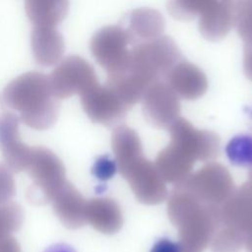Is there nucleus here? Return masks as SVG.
<instances>
[{
    "instance_id": "1",
    "label": "nucleus",
    "mask_w": 252,
    "mask_h": 252,
    "mask_svg": "<svg viewBox=\"0 0 252 252\" xmlns=\"http://www.w3.org/2000/svg\"><path fill=\"white\" fill-rule=\"evenodd\" d=\"M2 96L5 104L20 114V120L32 129L46 130L57 121L59 99L46 74L30 71L16 77L6 85Z\"/></svg>"
},
{
    "instance_id": "2",
    "label": "nucleus",
    "mask_w": 252,
    "mask_h": 252,
    "mask_svg": "<svg viewBox=\"0 0 252 252\" xmlns=\"http://www.w3.org/2000/svg\"><path fill=\"white\" fill-rule=\"evenodd\" d=\"M24 171L32 179L28 195L30 201L35 204L50 202L56 191L66 182L62 160L44 147H31Z\"/></svg>"
},
{
    "instance_id": "3",
    "label": "nucleus",
    "mask_w": 252,
    "mask_h": 252,
    "mask_svg": "<svg viewBox=\"0 0 252 252\" xmlns=\"http://www.w3.org/2000/svg\"><path fill=\"white\" fill-rule=\"evenodd\" d=\"M48 77L51 90L58 99L84 94L93 79L89 65L74 55L62 59Z\"/></svg>"
},
{
    "instance_id": "4",
    "label": "nucleus",
    "mask_w": 252,
    "mask_h": 252,
    "mask_svg": "<svg viewBox=\"0 0 252 252\" xmlns=\"http://www.w3.org/2000/svg\"><path fill=\"white\" fill-rule=\"evenodd\" d=\"M20 118L10 111L0 113V151L12 171H24L31 147L20 137Z\"/></svg>"
},
{
    "instance_id": "5",
    "label": "nucleus",
    "mask_w": 252,
    "mask_h": 252,
    "mask_svg": "<svg viewBox=\"0 0 252 252\" xmlns=\"http://www.w3.org/2000/svg\"><path fill=\"white\" fill-rule=\"evenodd\" d=\"M50 202L55 215L66 227L75 229L86 222L87 202L69 181L66 180L56 191Z\"/></svg>"
},
{
    "instance_id": "6",
    "label": "nucleus",
    "mask_w": 252,
    "mask_h": 252,
    "mask_svg": "<svg viewBox=\"0 0 252 252\" xmlns=\"http://www.w3.org/2000/svg\"><path fill=\"white\" fill-rule=\"evenodd\" d=\"M31 47L34 61L42 67L58 64L65 52L63 35L53 27H32Z\"/></svg>"
},
{
    "instance_id": "7",
    "label": "nucleus",
    "mask_w": 252,
    "mask_h": 252,
    "mask_svg": "<svg viewBox=\"0 0 252 252\" xmlns=\"http://www.w3.org/2000/svg\"><path fill=\"white\" fill-rule=\"evenodd\" d=\"M32 27L56 28L67 16L69 0H24Z\"/></svg>"
},
{
    "instance_id": "8",
    "label": "nucleus",
    "mask_w": 252,
    "mask_h": 252,
    "mask_svg": "<svg viewBox=\"0 0 252 252\" xmlns=\"http://www.w3.org/2000/svg\"><path fill=\"white\" fill-rule=\"evenodd\" d=\"M86 220L102 232H110L116 224V213L113 204L107 199H94L87 202Z\"/></svg>"
},
{
    "instance_id": "9",
    "label": "nucleus",
    "mask_w": 252,
    "mask_h": 252,
    "mask_svg": "<svg viewBox=\"0 0 252 252\" xmlns=\"http://www.w3.org/2000/svg\"><path fill=\"white\" fill-rule=\"evenodd\" d=\"M229 161L237 166H252V136L238 135L233 137L225 148Z\"/></svg>"
},
{
    "instance_id": "10",
    "label": "nucleus",
    "mask_w": 252,
    "mask_h": 252,
    "mask_svg": "<svg viewBox=\"0 0 252 252\" xmlns=\"http://www.w3.org/2000/svg\"><path fill=\"white\" fill-rule=\"evenodd\" d=\"M24 220L22 207L13 202L7 201L0 204V241L12 235L20 229Z\"/></svg>"
},
{
    "instance_id": "11",
    "label": "nucleus",
    "mask_w": 252,
    "mask_h": 252,
    "mask_svg": "<svg viewBox=\"0 0 252 252\" xmlns=\"http://www.w3.org/2000/svg\"><path fill=\"white\" fill-rule=\"evenodd\" d=\"M116 171L117 165L115 160L107 155L97 158L92 167L93 175L100 181H107L111 179L115 175Z\"/></svg>"
},
{
    "instance_id": "12",
    "label": "nucleus",
    "mask_w": 252,
    "mask_h": 252,
    "mask_svg": "<svg viewBox=\"0 0 252 252\" xmlns=\"http://www.w3.org/2000/svg\"><path fill=\"white\" fill-rule=\"evenodd\" d=\"M15 195L13 171L7 164H0V204L10 201Z\"/></svg>"
},
{
    "instance_id": "13",
    "label": "nucleus",
    "mask_w": 252,
    "mask_h": 252,
    "mask_svg": "<svg viewBox=\"0 0 252 252\" xmlns=\"http://www.w3.org/2000/svg\"><path fill=\"white\" fill-rule=\"evenodd\" d=\"M150 252H182V248L179 243L169 238H160L153 245Z\"/></svg>"
},
{
    "instance_id": "14",
    "label": "nucleus",
    "mask_w": 252,
    "mask_h": 252,
    "mask_svg": "<svg viewBox=\"0 0 252 252\" xmlns=\"http://www.w3.org/2000/svg\"><path fill=\"white\" fill-rule=\"evenodd\" d=\"M0 252H22L21 246L17 239L10 235L7 238L0 241Z\"/></svg>"
},
{
    "instance_id": "15",
    "label": "nucleus",
    "mask_w": 252,
    "mask_h": 252,
    "mask_svg": "<svg viewBox=\"0 0 252 252\" xmlns=\"http://www.w3.org/2000/svg\"><path fill=\"white\" fill-rule=\"evenodd\" d=\"M44 252H76L72 246L67 243H55L44 250Z\"/></svg>"
}]
</instances>
